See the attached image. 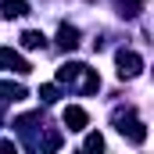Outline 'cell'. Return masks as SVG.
Here are the masks:
<instances>
[{"label":"cell","instance_id":"obj_11","mask_svg":"<svg viewBox=\"0 0 154 154\" xmlns=\"http://www.w3.org/2000/svg\"><path fill=\"white\" fill-rule=\"evenodd\" d=\"M115 7H118L122 18H136V14L143 11V0H115Z\"/></svg>","mask_w":154,"mask_h":154},{"label":"cell","instance_id":"obj_3","mask_svg":"<svg viewBox=\"0 0 154 154\" xmlns=\"http://www.w3.org/2000/svg\"><path fill=\"white\" fill-rule=\"evenodd\" d=\"M0 68H4V72H18V75H25V72H29V61H25L18 50L0 47Z\"/></svg>","mask_w":154,"mask_h":154},{"label":"cell","instance_id":"obj_14","mask_svg":"<svg viewBox=\"0 0 154 154\" xmlns=\"http://www.w3.org/2000/svg\"><path fill=\"white\" fill-rule=\"evenodd\" d=\"M0 151H14V143L11 140H0Z\"/></svg>","mask_w":154,"mask_h":154},{"label":"cell","instance_id":"obj_7","mask_svg":"<svg viewBox=\"0 0 154 154\" xmlns=\"http://www.w3.org/2000/svg\"><path fill=\"white\" fill-rule=\"evenodd\" d=\"M0 14L4 18H22V14H29V4L25 0H4L0 4Z\"/></svg>","mask_w":154,"mask_h":154},{"label":"cell","instance_id":"obj_6","mask_svg":"<svg viewBox=\"0 0 154 154\" xmlns=\"http://www.w3.org/2000/svg\"><path fill=\"white\" fill-rule=\"evenodd\" d=\"M100 90V75L93 72V68H82V75H79V93H97Z\"/></svg>","mask_w":154,"mask_h":154},{"label":"cell","instance_id":"obj_12","mask_svg":"<svg viewBox=\"0 0 154 154\" xmlns=\"http://www.w3.org/2000/svg\"><path fill=\"white\" fill-rule=\"evenodd\" d=\"M39 100H43V104H54V100H57V86H54V82H43V86H39Z\"/></svg>","mask_w":154,"mask_h":154},{"label":"cell","instance_id":"obj_5","mask_svg":"<svg viewBox=\"0 0 154 154\" xmlns=\"http://www.w3.org/2000/svg\"><path fill=\"white\" fill-rule=\"evenodd\" d=\"M57 43H61L65 50H75V47H79V29H75V25H68V22H61V29H57Z\"/></svg>","mask_w":154,"mask_h":154},{"label":"cell","instance_id":"obj_13","mask_svg":"<svg viewBox=\"0 0 154 154\" xmlns=\"http://www.w3.org/2000/svg\"><path fill=\"white\" fill-rule=\"evenodd\" d=\"M82 147H86V151H104V136H100V133H90Z\"/></svg>","mask_w":154,"mask_h":154},{"label":"cell","instance_id":"obj_8","mask_svg":"<svg viewBox=\"0 0 154 154\" xmlns=\"http://www.w3.org/2000/svg\"><path fill=\"white\" fill-rule=\"evenodd\" d=\"M82 68H86V65H79V61L61 65V68H57V82H72V79H79V75H82Z\"/></svg>","mask_w":154,"mask_h":154},{"label":"cell","instance_id":"obj_2","mask_svg":"<svg viewBox=\"0 0 154 154\" xmlns=\"http://www.w3.org/2000/svg\"><path fill=\"white\" fill-rule=\"evenodd\" d=\"M115 61H118V75H122V79H136V75H140V68H143L140 54H136V50H125V47L115 54Z\"/></svg>","mask_w":154,"mask_h":154},{"label":"cell","instance_id":"obj_4","mask_svg":"<svg viewBox=\"0 0 154 154\" xmlns=\"http://www.w3.org/2000/svg\"><path fill=\"white\" fill-rule=\"evenodd\" d=\"M61 118H65V129H72V133H82V129L90 125V115H86V111H82L79 104H68Z\"/></svg>","mask_w":154,"mask_h":154},{"label":"cell","instance_id":"obj_10","mask_svg":"<svg viewBox=\"0 0 154 154\" xmlns=\"http://www.w3.org/2000/svg\"><path fill=\"white\" fill-rule=\"evenodd\" d=\"M43 43H47V36H43L39 29H29V32H22V47H25V50H43Z\"/></svg>","mask_w":154,"mask_h":154},{"label":"cell","instance_id":"obj_1","mask_svg":"<svg viewBox=\"0 0 154 154\" xmlns=\"http://www.w3.org/2000/svg\"><path fill=\"white\" fill-rule=\"evenodd\" d=\"M115 125H118V133H122V136H129L133 143H143V140H147V125H143V122H136L129 111H115Z\"/></svg>","mask_w":154,"mask_h":154},{"label":"cell","instance_id":"obj_9","mask_svg":"<svg viewBox=\"0 0 154 154\" xmlns=\"http://www.w3.org/2000/svg\"><path fill=\"white\" fill-rule=\"evenodd\" d=\"M0 100H25V86H18V82H0Z\"/></svg>","mask_w":154,"mask_h":154}]
</instances>
